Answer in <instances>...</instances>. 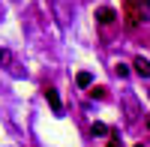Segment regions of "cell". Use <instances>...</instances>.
Listing matches in <instances>:
<instances>
[{"mask_svg": "<svg viewBox=\"0 0 150 147\" xmlns=\"http://www.w3.org/2000/svg\"><path fill=\"white\" fill-rule=\"evenodd\" d=\"M123 18L129 27H138L141 21H147V0H123Z\"/></svg>", "mask_w": 150, "mask_h": 147, "instance_id": "cell-1", "label": "cell"}, {"mask_svg": "<svg viewBox=\"0 0 150 147\" xmlns=\"http://www.w3.org/2000/svg\"><path fill=\"white\" fill-rule=\"evenodd\" d=\"M51 3V12H54V18L60 27H69L72 18H75V6H72V0H48Z\"/></svg>", "mask_w": 150, "mask_h": 147, "instance_id": "cell-2", "label": "cell"}, {"mask_svg": "<svg viewBox=\"0 0 150 147\" xmlns=\"http://www.w3.org/2000/svg\"><path fill=\"white\" fill-rule=\"evenodd\" d=\"M96 21H99V24H114V21H117V12L111 9V6H99V9H96Z\"/></svg>", "mask_w": 150, "mask_h": 147, "instance_id": "cell-3", "label": "cell"}, {"mask_svg": "<svg viewBox=\"0 0 150 147\" xmlns=\"http://www.w3.org/2000/svg\"><path fill=\"white\" fill-rule=\"evenodd\" d=\"M45 99H48V105H51V111H54V114L63 111V102H60V96H57L54 87H45Z\"/></svg>", "mask_w": 150, "mask_h": 147, "instance_id": "cell-4", "label": "cell"}, {"mask_svg": "<svg viewBox=\"0 0 150 147\" xmlns=\"http://www.w3.org/2000/svg\"><path fill=\"white\" fill-rule=\"evenodd\" d=\"M135 72H138L141 78H150V60H144V57H135Z\"/></svg>", "mask_w": 150, "mask_h": 147, "instance_id": "cell-5", "label": "cell"}, {"mask_svg": "<svg viewBox=\"0 0 150 147\" xmlns=\"http://www.w3.org/2000/svg\"><path fill=\"white\" fill-rule=\"evenodd\" d=\"M0 63H6L9 72H15V57H12V51H6V48L0 51Z\"/></svg>", "mask_w": 150, "mask_h": 147, "instance_id": "cell-6", "label": "cell"}, {"mask_svg": "<svg viewBox=\"0 0 150 147\" xmlns=\"http://www.w3.org/2000/svg\"><path fill=\"white\" fill-rule=\"evenodd\" d=\"M75 81H78V87H90V84H93V75H90V72H78Z\"/></svg>", "mask_w": 150, "mask_h": 147, "instance_id": "cell-7", "label": "cell"}, {"mask_svg": "<svg viewBox=\"0 0 150 147\" xmlns=\"http://www.w3.org/2000/svg\"><path fill=\"white\" fill-rule=\"evenodd\" d=\"M114 75L126 78V75H129V66H126V63H117V66H114Z\"/></svg>", "mask_w": 150, "mask_h": 147, "instance_id": "cell-8", "label": "cell"}, {"mask_svg": "<svg viewBox=\"0 0 150 147\" xmlns=\"http://www.w3.org/2000/svg\"><path fill=\"white\" fill-rule=\"evenodd\" d=\"M93 135H108V126L105 123H93Z\"/></svg>", "mask_w": 150, "mask_h": 147, "instance_id": "cell-9", "label": "cell"}, {"mask_svg": "<svg viewBox=\"0 0 150 147\" xmlns=\"http://www.w3.org/2000/svg\"><path fill=\"white\" fill-rule=\"evenodd\" d=\"M90 93L96 96V99H105V96H108V93H105V87H93V84H90Z\"/></svg>", "mask_w": 150, "mask_h": 147, "instance_id": "cell-10", "label": "cell"}, {"mask_svg": "<svg viewBox=\"0 0 150 147\" xmlns=\"http://www.w3.org/2000/svg\"><path fill=\"white\" fill-rule=\"evenodd\" d=\"M108 147H120V141H108Z\"/></svg>", "mask_w": 150, "mask_h": 147, "instance_id": "cell-11", "label": "cell"}, {"mask_svg": "<svg viewBox=\"0 0 150 147\" xmlns=\"http://www.w3.org/2000/svg\"><path fill=\"white\" fill-rule=\"evenodd\" d=\"M147 129H150V117H147Z\"/></svg>", "mask_w": 150, "mask_h": 147, "instance_id": "cell-12", "label": "cell"}, {"mask_svg": "<svg viewBox=\"0 0 150 147\" xmlns=\"http://www.w3.org/2000/svg\"><path fill=\"white\" fill-rule=\"evenodd\" d=\"M135 147H144V144H135Z\"/></svg>", "mask_w": 150, "mask_h": 147, "instance_id": "cell-13", "label": "cell"}]
</instances>
